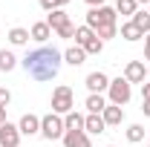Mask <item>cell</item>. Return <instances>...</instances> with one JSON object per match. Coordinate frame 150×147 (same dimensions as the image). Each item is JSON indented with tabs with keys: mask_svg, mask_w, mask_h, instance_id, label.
Returning a JSON list of instances; mask_svg holds the SVG:
<instances>
[{
	"mask_svg": "<svg viewBox=\"0 0 150 147\" xmlns=\"http://www.w3.org/2000/svg\"><path fill=\"white\" fill-rule=\"evenodd\" d=\"M55 35H58V37H64V40H69V37H75V23H72V20H69V23H64V26L58 29Z\"/></svg>",
	"mask_w": 150,
	"mask_h": 147,
	"instance_id": "cell-26",
	"label": "cell"
},
{
	"mask_svg": "<svg viewBox=\"0 0 150 147\" xmlns=\"http://www.w3.org/2000/svg\"><path fill=\"white\" fill-rule=\"evenodd\" d=\"M115 12H118V15H136V12H139V3H136V0H115Z\"/></svg>",
	"mask_w": 150,
	"mask_h": 147,
	"instance_id": "cell-22",
	"label": "cell"
},
{
	"mask_svg": "<svg viewBox=\"0 0 150 147\" xmlns=\"http://www.w3.org/2000/svg\"><path fill=\"white\" fill-rule=\"evenodd\" d=\"M118 35V26H104V29H98L95 32V37H101V40H110V37Z\"/></svg>",
	"mask_w": 150,
	"mask_h": 147,
	"instance_id": "cell-27",
	"label": "cell"
},
{
	"mask_svg": "<svg viewBox=\"0 0 150 147\" xmlns=\"http://www.w3.org/2000/svg\"><path fill=\"white\" fill-rule=\"evenodd\" d=\"M93 37H95V32L87 26V23H84V26H75V46H81V49H84Z\"/></svg>",
	"mask_w": 150,
	"mask_h": 147,
	"instance_id": "cell-19",
	"label": "cell"
},
{
	"mask_svg": "<svg viewBox=\"0 0 150 147\" xmlns=\"http://www.w3.org/2000/svg\"><path fill=\"white\" fill-rule=\"evenodd\" d=\"M144 58H147V61H150V32H147V35H144Z\"/></svg>",
	"mask_w": 150,
	"mask_h": 147,
	"instance_id": "cell-30",
	"label": "cell"
},
{
	"mask_svg": "<svg viewBox=\"0 0 150 147\" xmlns=\"http://www.w3.org/2000/svg\"><path fill=\"white\" fill-rule=\"evenodd\" d=\"M142 98L150 101V84H142Z\"/></svg>",
	"mask_w": 150,
	"mask_h": 147,
	"instance_id": "cell-31",
	"label": "cell"
},
{
	"mask_svg": "<svg viewBox=\"0 0 150 147\" xmlns=\"http://www.w3.org/2000/svg\"><path fill=\"white\" fill-rule=\"evenodd\" d=\"M101 118H104V124H107V127H118V124L124 121V110H121V107H115V104H107L104 112H101Z\"/></svg>",
	"mask_w": 150,
	"mask_h": 147,
	"instance_id": "cell-11",
	"label": "cell"
},
{
	"mask_svg": "<svg viewBox=\"0 0 150 147\" xmlns=\"http://www.w3.org/2000/svg\"><path fill=\"white\" fill-rule=\"evenodd\" d=\"M142 139H144V127H142V124H130V127H127V141H130V144H139Z\"/></svg>",
	"mask_w": 150,
	"mask_h": 147,
	"instance_id": "cell-24",
	"label": "cell"
},
{
	"mask_svg": "<svg viewBox=\"0 0 150 147\" xmlns=\"http://www.w3.org/2000/svg\"><path fill=\"white\" fill-rule=\"evenodd\" d=\"M61 141H64V147H93L90 136H87L84 130H67Z\"/></svg>",
	"mask_w": 150,
	"mask_h": 147,
	"instance_id": "cell-7",
	"label": "cell"
},
{
	"mask_svg": "<svg viewBox=\"0 0 150 147\" xmlns=\"http://www.w3.org/2000/svg\"><path fill=\"white\" fill-rule=\"evenodd\" d=\"M64 133H67V127H64V118H61V115L49 112V115L40 118V136H43V139L58 141V139H64Z\"/></svg>",
	"mask_w": 150,
	"mask_h": 147,
	"instance_id": "cell-4",
	"label": "cell"
},
{
	"mask_svg": "<svg viewBox=\"0 0 150 147\" xmlns=\"http://www.w3.org/2000/svg\"><path fill=\"white\" fill-rule=\"evenodd\" d=\"M121 37H124V40H130V43H133V40H142L144 35H142V32H139V29H136L133 23H121Z\"/></svg>",
	"mask_w": 150,
	"mask_h": 147,
	"instance_id": "cell-23",
	"label": "cell"
},
{
	"mask_svg": "<svg viewBox=\"0 0 150 147\" xmlns=\"http://www.w3.org/2000/svg\"><path fill=\"white\" fill-rule=\"evenodd\" d=\"M9 101H12V92L0 87V107H9Z\"/></svg>",
	"mask_w": 150,
	"mask_h": 147,
	"instance_id": "cell-28",
	"label": "cell"
},
{
	"mask_svg": "<svg viewBox=\"0 0 150 147\" xmlns=\"http://www.w3.org/2000/svg\"><path fill=\"white\" fill-rule=\"evenodd\" d=\"M40 9H46V12H52V9H58L55 0H40Z\"/></svg>",
	"mask_w": 150,
	"mask_h": 147,
	"instance_id": "cell-29",
	"label": "cell"
},
{
	"mask_svg": "<svg viewBox=\"0 0 150 147\" xmlns=\"http://www.w3.org/2000/svg\"><path fill=\"white\" fill-rule=\"evenodd\" d=\"M29 35H32V40H38V43H46V40L52 37V29L46 26V20H40V23H35V26L29 29Z\"/></svg>",
	"mask_w": 150,
	"mask_h": 147,
	"instance_id": "cell-15",
	"label": "cell"
},
{
	"mask_svg": "<svg viewBox=\"0 0 150 147\" xmlns=\"http://www.w3.org/2000/svg\"><path fill=\"white\" fill-rule=\"evenodd\" d=\"M72 110H75L72 90H69L67 84L55 87V92H52V112H55V115H67V112H72Z\"/></svg>",
	"mask_w": 150,
	"mask_h": 147,
	"instance_id": "cell-3",
	"label": "cell"
},
{
	"mask_svg": "<svg viewBox=\"0 0 150 147\" xmlns=\"http://www.w3.org/2000/svg\"><path fill=\"white\" fill-rule=\"evenodd\" d=\"M64 23H69V15H67L64 9H52V12H49V18H46V26H49L52 32H58Z\"/></svg>",
	"mask_w": 150,
	"mask_h": 147,
	"instance_id": "cell-14",
	"label": "cell"
},
{
	"mask_svg": "<svg viewBox=\"0 0 150 147\" xmlns=\"http://www.w3.org/2000/svg\"><path fill=\"white\" fill-rule=\"evenodd\" d=\"M90 3V9H95V6H107V0H87Z\"/></svg>",
	"mask_w": 150,
	"mask_h": 147,
	"instance_id": "cell-32",
	"label": "cell"
},
{
	"mask_svg": "<svg viewBox=\"0 0 150 147\" xmlns=\"http://www.w3.org/2000/svg\"><path fill=\"white\" fill-rule=\"evenodd\" d=\"M147 147H150V141H147Z\"/></svg>",
	"mask_w": 150,
	"mask_h": 147,
	"instance_id": "cell-38",
	"label": "cell"
},
{
	"mask_svg": "<svg viewBox=\"0 0 150 147\" xmlns=\"http://www.w3.org/2000/svg\"><path fill=\"white\" fill-rule=\"evenodd\" d=\"M61 64H64V55L55 46H38L20 61V66L26 69V75L32 81H52V78H58Z\"/></svg>",
	"mask_w": 150,
	"mask_h": 147,
	"instance_id": "cell-1",
	"label": "cell"
},
{
	"mask_svg": "<svg viewBox=\"0 0 150 147\" xmlns=\"http://www.w3.org/2000/svg\"><path fill=\"white\" fill-rule=\"evenodd\" d=\"M142 112H144V115L150 118V101H142Z\"/></svg>",
	"mask_w": 150,
	"mask_h": 147,
	"instance_id": "cell-33",
	"label": "cell"
},
{
	"mask_svg": "<svg viewBox=\"0 0 150 147\" xmlns=\"http://www.w3.org/2000/svg\"><path fill=\"white\" fill-rule=\"evenodd\" d=\"M104 130H107L104 118H101V115H90V112H87V118H84V133H87V136H90V133H93V136H101Z\"/></svg>",
	"mask_w": 150,
	"mask_h": 147,
	"instance_id": "cell-12",
	"label": "cell"
},
{
	"mask_svg": "<svg viewBox=\"0 0 150 147\" xmlns=\"http://www.w3.org/2000/svg\"><path fill=\"white\" fill-rule=\"evenodd\" d=\"M18 130H20V136H38V133H40V118L32 115V112H26V115L20 118Z\"/></svg>",
	"mask_w": 150,
	"mask_h": 147,
	"instance_id": "cell-10",
	"label": "cell"
},
{
	"mask_svg": "<svg viewBox=\"0 0 150 147\" xmlns=\"http://www.w3.org/2000/svg\"><path fill=\"white\" fill-rule=\"evenodd\" d=\"M20 144V130H18V124H3L0 127V147H18Z\"/></svg>",
	"mask_w": 150,
	"mask_h": 147,
	"instance_id": "cell-8",
	"label": "cell"
},
{
	"mask_svg": "<svg viewBox=\"0 0 150 147\" xmlns=\"http://www.w3.org/2000/svg\"><path fill=\"white\" fill-rule=\"evenodd\" d=\"M6 124V107H0V127Z\"/></svg>",
	"mask_w": 150,
	"mask_h": 147,
	"instance_id": "cell-34",
	"label": "cell"
},
{
	"mask_svg": "<svg viewBox=\"0 0 150 147\" xmlns=\"http://www.w3.org/2000/svg\"><path fill=\"white\" fill-rule=\"evenodd\" d=\"M84 52H87V55H101V52H104V40H101V37H93V40L84 46Z\"/></svg>",
	"mask_w": 150,
	"mask_h": 147,
	"instance_id": "cell-25",
	"label": "cell"
},
{
	"mask_svg": "<svg viewBox=\"0 0 150 147\" xmlns=\"http://www.w3.org/2000/svg\"><path fill=\"white\" fill-rule=\"evenodd\" d=\"M84 107H87L90 115H101L104 107H107V98H104V95H87V104H84Z\"/></svg>",
	"mask_w": 150,
	"mask_h": 147,
	"instance_id": "cell-16",
	"label": "cell"
},
{
	"mask_svg": "<svg viewBox=\"0 0 150 147\" xmlns=\"http://www.w3.org/2000/svg\"><path fill=\"white\" fill-rule=\"evenodd\" d=\"M84 84H87V90H90V95H101V92H104L107 87H110V78H107L104 72H90Z\"/></svg>",
	"mask_w": 150,
	"mask_h": 147,
	"instance_id": "cell-9",
	"label": "cell"
},
{
	"mask_svg": "<svg viewBox=\"0 0 150 147\" xmlns=\"http://www.w3.org/2000/svg\"><path fill=\"white\" fill-rule=\"evenodd\" d=\"M32 40V35H29V29H20V26H15V29H9V43L12 46H26Z\"/></svg>",
	"mask_w": 150,
	"mask_h": 147,
	"instance_id": "cell-17",
	"label": "cell"
},
{
	"mask_svg": "<svg viewBox=\"0 0 150 147\" xmlns=\"http://www.w3.org/2000/svg\"><path fill=\"white\" fill-rule=\"evenodd\" d=\"M136 3H150V0H136Z\"/></svg>",
	"mask_w": 150,
	"mask_h": 147,
	"instance_id": "cell-36",
	"label": "cell"
},
{
	"mask_svg": "<svg viewBox=\"0 0 150 147\" xmlns=\"http://www.w3.org/2000/svg\"><path fill=\"white\" fill-rule=\"evenodd\" d=\"M147 78H150V66H147Z\"/></svg>",
	"mask_w": 150,
	"mask_h": 147,
	"instance_id": "cell-37",
	"label": "cell"
},
{
	"mask_svg": "<svg viewBox=\"0 0 150 147\" xmlns=\"http://www.w3.org/2000/svg\"><path fill=\"white\" fill-rule=\"evenodd\" d=\"M55 3H58V9H64V6H67L69 0H55Z\"/></svg>",
	"mask_w": 150,
	"mask_h": 147,
	"instance_id": "cell-35",
	"label": "cell"
},
{
	"mask_svg": "<svg viewBox=\"0 0 150 147\" xmlns=\"http://www.w3.org/2000/svg\"><path fill=\"white\" fill-rule=\"evenodd\" d=\"M124 78H127L130 84H144V78H147V66H144L142 61H127V66H124Z\"/></svg>",
	"mask_w": 150,
	"mask_h": 147,
	"instance_id": "cell-6",
	"label": "cell"
},
{
	"mask_svg": "<svg viewBox=\"0 0 150 147\" xmlns=\"http://www.w3.org/2000/svg\"><path fill=\"white\" fill-rule=\"evenodd\" d=\"M130 23L136 26V29H139V32H142V35H147V32H150V12L139 9V12H136V15L130 18Z\"/></svg>",
	"mask_w": 150,
	"mask_h": 147,
	"instance_id": "cell-18",
	"label": "cell"
},
{
	"mask_svg": "<svg viewBox=\"0 0 150 147\" xmlns=\"http://www.w3.org/2000/svg\"><path fill=\"white\" fill-rule=\"evenodd\" d=\"M115 18H118V12L112 9V6H95L87 12V26L98 32V29H104V26H115Z\"/></svg>",
	"mask_w": 150,
	"mask_h": 147,
	"instance_id": "cell-2",
	"label": "cell"
},
{
	"mask_svg": "<svg viewBox=\"0 0 150 147\" xmlns=\"http://www.w3.org/2000/svg\"><path fill=\"white\" fill-rule=\"evenodd\" d=\"M110 147H112V144H110Z\"/></svg>",
	"mask_w": 150,
	"mask_h": 147,
	"instance_id": "cell-39",
	"label": "cell"
},
{
	"mask_svg": "<svg viewBox=\"0 0 150 147\" xmlns=\"http://www.w3.org/2000/svg\"><path fill=\"white\" fill-rule=\"evenodd\" d=\"M107 92H110V104H115V107H124V104L133 98V90H130V81H127V78H115V81H110Z\"/></svg>",
	"mask_w": 150,
	"mask_h": 147,
	"instance_id": "cell-5",
	"label": "cell"
},
{
	"mask_svg": "<svg viewBox=\"0 0 150 147\" xmlns=\"http://www.w3.org/2000/svg\"><path fill=\"white\" fill-rule=\"evenodd\" d=\"M84 118H87V115H81V112H67V115H64V127L67 130H84Z\"/></svg>",
	"mask_w": 150,
	"mask_h": 147,
	"instance_id": "cell-20",
	"label": "cell"
},
{
	"mask_svg": "<svg viewBox=\"0 0 150 147\" xmlns=\"http://www.w3.org/2000/svg\"><path fill=\"white\" fill-rule=\"evenodd\" d=\"M18 66V58L15 52H9V49H0V72H12Z\"/></svg>",
	"mask_w": 150,
	"mask_h": 147,
	"instance_id": "cell-21",
	"label": "cell"
},
{
	"mask_svg": "<svg viewBox=\"0 0 150 147\" xmlns=\"http://www.w3.org/2000/svg\"><path fill=\"white\" fill-rule=\"evenodd\" d=\"M87 61V52L81 49V46H69L67 52H64V64H69V66H81Z\"/></svg>",
	"mask_w": 150,
	"mask_h": 147,
	"instance_id": "cell-13",
	"label": "cell"
}]
</instances>
